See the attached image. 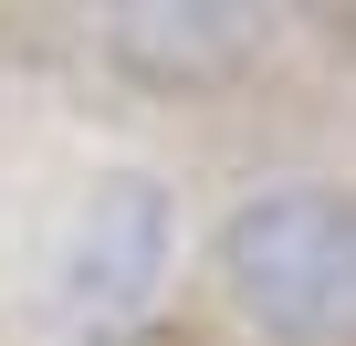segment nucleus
Wrapping results in <instances>:
<instances>
[{
    "label": "nucleus",
    "mask_w": 356,
    "mask_h": 346,
    "mask_svg": "<svg viewBox=\"0 0 356 346\" xmlns=\"http://www.w3.org/2000/svg\"><path fill=\"white\" fill-rule=\"evenodd\" d=\"M220 283L283 346L346 336L356 325V189H335V179L252 189L220 221Z\"/></svg>",
    "instance_id": "nucleus-1"
},
{
    "label": "nucleus",
    "mask_w": 356,
    "mask_h": 346,
    "mask_svg": "<svg viewBox=\"0 0 356 346\" xmlns=\"http://www.w3.org/2000/svg\"><path fill=\"white\" fill-rule=\"evenodd\" d=\"M178 262V200L147 168H115V179L74 210V242H63V315L74 325H136L157 304Z\"/></svg>",
    "instance_id": "nucleus-2"
},
{
    "label": "nucleus",
    "mask_w": 356,
    "mask_h": 346,
    "mask_svg": "<svg viewBox=\"0 0 356 346\" xmlns=\"http://www.w3.org/2000/svg\"><path fill=\"white\" fill-rule=\"evenodd\" d=\"M105 53H115V74H136L157 95H200V84H231L252 63V11H220V0H136V11L105 22Z\"/></svg>",
    "instance_id": "nucleus-3"
}]
</instances>
